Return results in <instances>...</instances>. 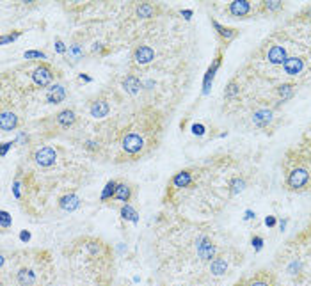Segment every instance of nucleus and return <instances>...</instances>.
Returning <instances> with one entry per match:
<instances>
[{
    "label": "nucleus",
    "mask_w": 311,
    "mask_h": 286,
    "mask_svg": "<svg viewBox=\"0 0 311 286\" xmlns=\"http://www.w3.org/2000/svg\"><path fill=\"white\" fill-rule=\"evenodd\" d=\"M275 285V279L272 274L269 272H260L256 274L254 278H251L247 283H245V286H274Z\"/></svg>",
    "instance_id": "ddd939ff"
},
{
    "label": "nucleus",
    "mask_w": 311,
    "mask_h": 286,
    "mask_svg": "<svg viewBox=\"0 0 311 286\" xmlns=\"http://www.w3.org/2000/svg\"><path fill=\"white\" fill-rule=\"evenodd\" d=\"M16 283L20 286H34L38 283V276H36V272L32 269L22 267L16 272Z\"/></svg>",
    "instance_id": "0eeeda50"
},
{
    "label": "nucleus",
    "mask_w": 311,
    "mask_h": 286,
    "mask_svg": "<svg viewBox=\"0 0 311 286\" xmlns=\"http://www.w3.org/2000/svg\"><path fill=\"white\" fill-rule=\"evenodd\" d=\"M253 121H254V124H258V126H267V124L272 121V110H267V109L258 110L256 114H254Z\"/></svg>",
    "instance_id": "5701e85b"
},
{
    "label": "nucleus",
    "mask_w": 311,
    "mask_h": 286,
    "mask_svg": "<svg viewBox=\"0 0 311 286\" xmlns=\"http://www.w3.org/2000/svg\"><path fill=\"white\" fill-rule=\"evenodd\" d=\"M0 217H2V229H7L9 226H11V215H9L7 211L4 210Z\"/></svg>",
    "instance_id": "72a5a7b5"
},
{
    "label": "nucleus",
    "mask_w": 311,
    "mask_h": 286,
    "mask_svg": "<svg viewBox=\"0 0 311 286\" xmlns=\"http://www.w3.org/2000/svg\"><path fill=\"white\" fill-rule=\"evenodd\" d=\"M156 5L150 4V2H142V4L137 5V9H135V13H137L139 18H151L156 14Z\"/></svg>",
    "instance_id": "412c9836"
},
{
    "label": "nucleus",
    "mask_w": 311,
    "mask_h": 286,
    "mask_svg": "<svg viewBox=\"0 0 311 286\" xmlns=\"http://www.w3.org/2000/svg\"><path fill=\"white\" fill-rule=\"evenodd\" d=\"M59 206L62 208L64 211H73L80 206V199L77 198L75 194H66L59 199Z\"/></svg>",
    "instance_id": "6ab92c4d"
},
{
    "label": "nucleus",
    "mask_w": 311,
    "mask_h": 286,
    "mask_svg": "<svg viewBox=\"0 0 311 286\" xmlns=\"http://www.w3.org/2000/svg\"><path fill=\"white\" fill-rule=\"evenodd\" d=\"M155 59V50L148 46V44H139L135 52H133V61L137 64H148Z\"/></svg>",
    "instance_id": "423d86ee"
},
{
    "label": "nucleus",
    "mask_w": 311,
    "mask_h": 286,
    "mask_svg": "<svg viewBox=\"0 0 311 286\" xmlns=\"http://www.w3.org/2000/svg\"><path fill=\"white\" fill-rule=\"evenodd\" d=\"M263 11H279L283 9V2L281 0H269V2H262Z\"/></svg>",
    "instance_id": "c756f323"
},
{
    "label": "nucleus",
    "mask_w": 311,
    "mask_h": 286,
    "mask_svg": "<svg viewBox=\"0 0 311 286\" xmlns=\"http://www.w3.org/2000/svg\"><path fill=\"white\" fill-rule=\"evenodd\" d=\"M25 59H46V55L38 50H31V52H25Z\"/></svg>",
    "instance_id": "473e14b6"
},
{
    "label": "nucleus",
    "mask_w": 311,
    "mask_h": 286,
    "mask_svg": "<svg viewBox=\"0 0 311 286\" xmlns=\"http://www.w3.org/2000/svg\"><path fill=\"white\" fill-rule=\"evenodd\" d=\"M212 25L217 29L219 38H221L224 43H230L231 40H235L236 36H238V31H236V29H230V27H224V25H221L219 22H215V20L212 22Z\"/></svg>",
    "instance_id": "f3484780"
},
{
    "label": "nucleus",
    "mask_w": 311,
    "mask_h": 286,
    "mask_svg": "<svg viewBox=\"0 0 311 286\" xmlns=\"http://www.w3.org/2000/svg\"><path fill=\"white\" fill-rule=\"evenodd\" d=\"M253 11V4L247 2V0H235L228 5V13L231 14V18H247Z\"/></svg>",
    "instance_id": "20e7f679"
},
{
    "label": "nucleus",
    "mask_w": 311,
    "mask_h": 286,
    "mask_svg": "<svg viewBox=\"0 0 311 286\" xmlns=\"http://www.w3.org/2000/svg\"><path fill=\"white\" fill-rule=\"evenodd\" d=\"M267 59H269L271 64H281V66H283L284 61L288 59V55H286V48H284V46H279V44H274V46L269 50V53H267Z\"/></svg>",
    "instance_id": "9d476101"
},
{
    "label": "nucleus",
    "mask_w": 311,
    "mask_h": 286,
    "mask_svg": "<svg viewBox=\"0 0 311 286\" xmlns=\"http://www.w3.org/2000/svg\"><path fill=\"white\" fill-rule=\"evenodd\" d=\"M245 189V181L242 178H235V180L231 181V194H238Z\"/></svg>",
    "instance_id": "7c9ffc66"
},
{
    "label": "nucleus",
    "mask_w": 311,
    "mask_h": 286,
    "mask_svg": "<svg viewBox=\"0 0 311 286\" xmlns=\"http://www.w3.org/2000/svg\"><path fill=\"white\" fill-rule=\"evenodd\" d=\"M132 198H133V187L130 185V183H124V181L117 183V190H116V196H114L116 201L123 203V204H128V203L132 201Z\"/></svg>",
    "instance_id": "1a4fd4ad"
},
{
    "label": "nucleus",
    "mask_w": 311,
    "mask_h": 286,
    "mask_svg": "<svg viewBox=\"0 0 311 286\" xmlns=\"http://www.w3.org/2000/svg\"><path fill=\"white\" fill-rule=\"evenodd\" d=\"M123 87L126 93L130 94H135L141 91V80L137 79V77H133V75H126L123 79Z\"/></svg>",
    "instance_id": "aec40b11"
},
{
    "label": "nucleus",
    "mask_w": 311,
    "mask_h": 286,
    "mask_svg": "<svg viewBox=\"0 0 311 286\" xmlns=\"http://www.w3.org/2000/svg\"><path fill=\"white\" fill-rule=\"evenodd\" d=\"M22 34V31H16V32H11V34H4L2 36V40H0V43L2 44H9L11 41H14L18 38V36Z\"/></svg>",
    "instance_id": "2f4dec72"
},
{
    "label": "nucleus",
    "mask_w": 311,
    "mask_h": 286,
    "mask_svg": "<svg viewBox=\"0 0 311 286\" xmlns=\"http://www.w3.org/2000/svg\"><path fill=\"white\" fill-rule=\"evenodd\" d=\"M55 119H57V123L61 124L62 128H70L77 123V114L71 109H64L59 112Z\"/></svg>",
    "instance_id": "a211bd4d"
},
{
    "label": "nucleus",
    "mask_w": 311,
    "mask_h": 286,
    "mask_svg": "<svg viewBox=\"0 0 311 286\" xmlns=\"http://www.w3.org/2000/svg\"><path fill=\"white\" fill-rule=\"evenodd\" d=\"M55 48H57V52H59V53H64V52H66V46H64V43H62V41L59 40V38L55 40Z\"/></svg>",
    "instance_id": "c9c22d12"
},
{
    "label": "nucleus",
    "mask_w": 311,
    "mask_h": 286,
    "mask_svg": "<svg viewBox=\"0 0 311 286\" xmlns=\"http://www.w3.org/2000/svg\"><path fill=\"white\" fill-rule=\"evenodd\" d=\"M121 217H123V219H126V220H132V222H137V220H139V211L128 203V204H123V206H121Z\"/></svg>",
    "instance_id": "bb28decb"
},
{
    "label": "nucleus",
    "mask_w": 311,
    "mask_h": 286,
    "mask_svg": "<svg viewBox=\"0 0 311 286\" xmlns=\"http://www.w3.org/2000/svg\"><path fill=\"white\" fill-rule=\"evenodd\" d=\"M53 80V70L48 62H41L39 66L32 71V82L39 87H48Z\"/></svg>",
    "instance_id": "7ed1b4c3"
},
{
    "label": "nucleus",
    "mask_w": 311,
    "mask_h": 286,
    "mask_svg": "<svg viewBox=\"0 0 311 286\" xmlns=\"http://www.w3.org/2000/svg\"><path fill=\"white\" fill-rule=\"evenodd\" d=\"M197 252H199V256L203 260H210V258H213V254H215V247L212 245V242H210L208 238H203V244H199Z\"/></svg>",
    "instance_id": "4be33fe9"
},
{
    "label": "nucleus",
    "mask_w": 311,
    "mask_h": 286,
    "mask_svg": "<svg viewBox=\"0 0 311 286\" xmlns=\"http://www.w3.org/2000/svg\"><path fill=\"white\" fill-rule=\"evenodd\" d=\"M311 172L306 167H293L286 176V187L290 190H301L310 183Z\"/></svg>",
    "instance_id": "f257e3e1"
},
{
    "label": "nucleus",
    "mask_w": 311,
    "mask_h": 286,
    "mask_svg": "<svg viewBox=\"0 0 311 286\" xmlns=\"http://www.w3.org/2000/svg\"><path fill=\"white\" fill-rule=\"evenodd\" d=\"M194 132L195 133H203V126H201V124H195V126H194Z\"/></svg>",
    "instance_id": "58836bf2"
},
{
    "label": "nucleus",
    "mask_w": 311,
    "mask_h": 286,
    "mask_svg": "<svg viewBox=\"0 0 311 286\" xmlns=\"http://www.w3.org/2000/svg\"><path fill=\"white\" fill-rule=\"evenodd\" d=\"M68 57L71 59V62H78L80 59L84 57V46L80 43H73L70 44V48H68ZM68 59V61H70Z\"/></svg>",
    "instance_id": "b1692460"
},
{
    "label": "nucleus",
    "mask_w": 311,
    "mask_h": 286,
    "mask_svg": "<svg viewBox=\"0 0 311 286\" xmlns=\"http://www.w3.org/2000/svg\"><path fill=\"white\" fill-rule=\"evenodd\" d=\"M18 126V116L14 112H9V110H4L0 114V130L2 132H11Z\"/></svg>",
    "instance_id": "9b49d317"
},
{
    "label": "nucleus",
    "mask_w": 311,
    "mask_h": 286,
    "mask_svg": "<svg viewBox=\"0 0 311 286\" xmlns=\"http://www.w3.org/2000/svg\"><path fill=\"white\" fill-rule=\"evenodd\" d=\"M210 270H212L215 276H222V274H226L228 270V261L224 260L222 256H217V258L212 261V265H210Z\"/></svg>",
    "instance_id": "393cba45"
},
{
    "label": "nucleus",
    "mask_w": 311,
    "mask_h": 286,
    "mask_svg": "<svg viewBox=\"0 0 311 286\" xmlns=\"http://www.w3.org/2000/svg\"><path fill=\"white\" fill-rule=\"evenodd\" d=\"M102 249H103V244L100 242V240H91V242L87 244V251L91 252L94 258L102 254Z\"/></svg>",
    "instance_id": "c85d7f7f"
},
{
    "label": "nucleus",
    "mask_w": 311,
    "mask_h": 286,
    "mask_svg": "<svg viewBox=\"0 0 311 286\" xmlns=\"http://www.w3.org/2000/svg\"><path fill=\"white\" fill-rule=\"evenodd\" d=\"M117 183H119V181H116V180H111V181H109V183L105 185V189H103L100 201L107 203V201H111V199H114L116 190H117Z\"/></svg>",
    "instance_id": "a878e982"
},
{
    "label": "nucleus",
    "mask_w": 311,
    "mask_h": 286,
    "mask_svg": "<svg viewBox=\"0 0 311 286\" xmlns=\"http://www.w3.org/2000/svg\"><path fill=\"white\" fill-rule=\"evenodd\" d=\"M109 110H111V105H109L103 98L94 100L93 103L89 105V112H91L93 118H105V116L109 114Z\"/></svg>",
    "instance_id": "f8f14e48"
},
{
    "label": "nucleus",
    "mask_w": 311,
    "mask_h": 286,
    "mask_svg": "<svg viewBox=\"0 0 311 286\" xmlns=\"http://www.w3.org/2000/svg\"><path fill=\"white\" fill-rule=\"evenodd\" d=\"M304 70V59L302 57H288L283 64V71L286 75H299Z\"/></svg>",
    "instance_id": "6e6552de"
},
{
    "label": "nucleus",
    "mask_w": 311,
    "mask_h": 286,
    "mask_svg": "<svg viewBox=\"0 0 311 286\" xmlns=\"http://www.w3.org/2000/svg\"><path fill=\"white\" fill-rule=\"evenodd\" d=\"M64 98H66V89H64V85L55 84V85H52V87H48V93H46V100H48L50 103L57 105V103L64 101Z\"/></svg>",
    "instance_id": "4468645a"
},
{
    "label": "nucleus",
    "mask_w": 311,
    "mask_h": 286,
    "mask_svg": "<svg viewBox=\"0 0 311 286\" xmlns=\"http://www.w3.org/2000/svg\"><path fill=\"white\" fill-rule=\"evenodd\" d=\"M265 224H267V226H274V224H275V219H274V217H267Z\"/></svg>",
    "instance_id": "4c0bfd02"
},
{
    "label": "nucleus",
    "mask_w": 311,
    "mask_h": 286,
    "mask_svg": "<svg viewBox=\"0 0 311 286\" xmlns=\"http://www.w3.org/2000/svg\"><path fill=\"white\" fill-rule=\"evenodd\" d=\"M236 91H238V89H236V84H235V82H231L230 87H228V91H226V96L231 98L233 94H236Z\"/></svg>",
    "instance_id": "f704fd0d"
},
{
    "label": "nucleus",
    "mask_w": 311,
    "mask_h": 286,
    "mask_svg": "<svg viewBox=\"0 0 311 286\" xmlns=\"http://www.w3.org/2000/svg\"><path fill=\"white\" fill-rule=\"evenodd\" d=\"M221 59H222V53L219 52L217 53V57H215V61H213V64L208 68V71H206V75H204V89H203V93L206 94L210 91V85H212L213 82V77H215V73H217L219 66H221Z\"/></svg>",
    "instance_id": "2eb2a0df"
},
{
    "label": "nucleus",
    "mask_w": 311,
    "mask_h": 286,
    "mask_svg": "<svg viewBox=\"0 0 311 286\" xmlns=\"http://www.w3.org/2000/svg\"><path fill=\"white\" fill-rule=\"evenodd\" d=\"M171 185L174 189H183V187H191L192 185V172L191 171H180L176 172L171 180Z\"/></svg>",
    "instance_id": "dca6fc26"
},
{
    "label": "nucleus",
    "mask_w": 311,
    "mask_h": 286,
    "mask_svg": "<svg viewBox=\"0 0 311 286\" xmlns=\"http://www.w3.org/2000/svg\"><path fill=\"white\" fill-rule=\"evenodd\" d=\"M121 148H123L124 153L128 155H139L144 150V137L137 132H130L123 137V142H121Z\"/></svg>",
    "instance_id": "f03ea898"
},
{
    "label": "nucleus",
    "mask_w": 311,
    "mask_h": 286,
    "mask_svg": "<svg viewBox=\"0 0 311 286\" xmlns=\"http://www.w3.org/2000/svg\"><path fill=\"white\" fill-rule=\"evenodd\" d=\"M34 159H36V162L39 163L41 167H50V165H53L55 160H57V153H55L53 148L43 146V148H39V150L36 151Z\"/></svg>",
    "instance_id": "39448f33"
},
{
    "label": "nucleus",
    "mask_w": 311,
    "mask_h": 286,
    "mask_svg": "<svg viewBox=\"0 0 311 286\" xmlns=\"http://www.w3.org/2000/svg\"><path fill=\"white\" fill-rule=\"evenodd\" d=\"M262 244H263L262 237H254L253 238V245L256 247V251H260V249H262Z\"/></svg>",
    "instance_id": "e433bc0d"
},
{
    "label": "nucleus",
    "mask_w": 311,
    "mask_h": 286,
    "mask_svg": "<svg viewBox=\"0 0 311 286\" xmlns=\"http://www.w3.org/2000/svg\"><path fill=\"white\" fill-rule=\"evenodd\" d=\"M293 93H295V87H293V85H290V84H283V85H279V87H277V94L283 98V101L290 100V98L293 96Z\"/></svg>",
    "instance_id": "cd10ccee"
}]
</instances>
